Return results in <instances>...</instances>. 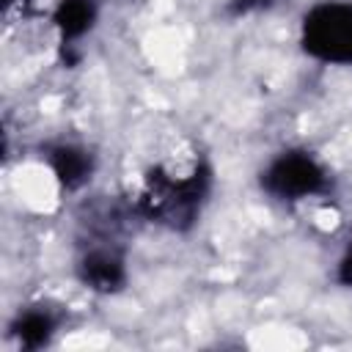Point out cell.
I'll return each mask as SVG.
<instances>
[{
    "label": "cell",
    "instance_id": "1",
    "mask_svg": "<svg viewBox=\"0 0 352 352\" xmlns=\"http://www.w3.org/2000/svg\"><path fill=\"white\" fill-rule=\"evenodd\" d=\"M209 190V170L198 165L192 173L173 179L154 168L148 173V187L143 195V212L151 220L168 223L170 228H184L195 220L204 195Z\"/></svg>",
    "mask_w": 352,
    "mask_h": 352
},
{
    "label": "cell",
    "instance_id": "2",
    "mask_svg": "<svg viewBox=\"0 0 352 352\" xmlns=\"http://www.w3.org/2000/svg\"><path fill=\"white\" fill-rule=\"evenodd\" d=\"M302 50L324 63L352 66V3L327 0L302 16Z\"/></svg>",
    "mask_w": 352,
    "mask_h": 352
},
{
    "label": "cell",
    "instance_id": "3",
    "mask_svg": "<svg viewBox=\"0 0 352 352\" xmlns=\"http://www.w3.org/2000/svg\"><path fill=\"white\" fill-rule=\"evenodd\" d=\"M327 184L324 168L308 151H283L261 173V187L280 201H300L322 192Z\"/></svg>",
    "mask_w": 352,
    "mask_h": 352
},
{
    "label": "cell",
    "instance_id": "4",
    "mask_svg": "<svg viewBox=\"0 0 352 352\" xmlns=\"http://www.w3.org/2000/svg\"><path fill=\"white\" fill-rule=\"evenodd\" d=\"M77 275L80 280L94 289V292H116L124 286L126 280V270H124V258L116 250H91L88 256H82V261L77 264Z\"/></svg>",
    "mask_w": 352,
    "mask_h": 352
},
{
    "label": "cell",
    "instance_id": "5",
    "mask_svg": "<svg viewBox=\"0 0 352 352\" xmlns=\"http://www.w3.org/2000/svg\"><path fill=\"white\" fill-rule=\"evenodd\" d=\"M50 168L55 173V179L66 187V190H74L80 184H85L91 179V170H94V160L85 148L80 146H55L50 151Z\"/></svg>",
    "mask_w": 352,
    "mask_h": 352
},
{
    "label": "cell",
    "instance_id": "6",
    "mask_svg": "<svg viewBox=\"0 0 352 352\" xmlns=\"http://www.w3.org/2000/svg\"><path fill=\"white\" fill-rule=\"evenodd\" d=\"M52 22L63 38V44H74L77 38H82L94 22H96V0H60Z\"/></svg>",
    "mask_w": 352,
    "mask_h": 352
},
{
    "label": "cell",
    "instance_id": "7",
    "mask_svg": "<svg viewBox=\"0 0 352 352\" xmlns=\"http://www.w3.org/2000/svg\"><path fill=\"white\" fill-rule=\"evenodd\" d=\"M11 330H14L16 341H19L25 349H38V346H44V344L52 338V333H55V319H52L50 311L28 308V311H22V314L14 319Z\"/></svg>",
    "mask_w": 352,
    "mask_h": 352
},
{
    "label": "cell",
    "instance_id": "8",
    "mask_svg": "<svg viewBox=\"0 0 352 352\" xmlns=\"http://www.w3.org/2000/svg\"><path fill=\"white\" fill-rule=\"evenodd\" d=\"M338 283L341 286H352V236H349V245L338 261Z\"/></svg>",
    "mask_w": 352,
    "mask_h": 352
},
{
    "label": "cell",
    "instance_id": "9",
    "mask_svg": "<svg viewBox=\"0 0 352 352\" xmlns=\"http://www.w3.org/2000/svg\"><path fill=\"white\" fill-rule=\"evenodd\" d=\"M275 0H231V11L234 14H250V11H258V8H267L272 6Z\"/></svg>",
    "mask_w": 352,
    "mask_h": 352
},
{
    "label": "cell",
    "instance_id": "10",
    "mask_svg": "<svg viewBox=\"0 0 352 352\" xmlns=\"http://www.w3.org/2000/svg\"><path fill=\"white\" fill-rule=\"evenodd\" d=\"M28 3H30V0H3V11H6V16H8L14 8H22V11H25Z\"/></svg>",
    "mask_w": 352,
    "mask_h": 352
}]
</instances>
